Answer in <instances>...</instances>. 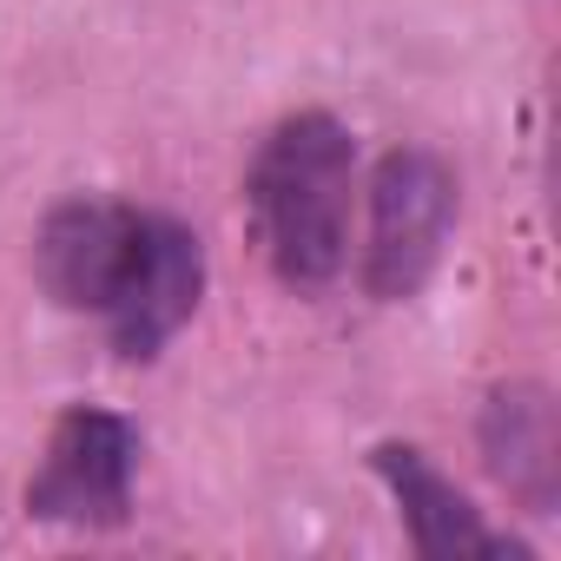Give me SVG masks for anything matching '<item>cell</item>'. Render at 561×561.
<instances>
[{
	"label": "cell",
	"mask_w": 561,
	"mask_h": 561,
	"mask_svg": "<svg viewBox=\"0 0 561 561\" xmlns=\"http://www.w3.org/2000/svg\"><path fill=\"white\" fill-rule=\"evenodd\" d=\"M139 430L119 410H67L27 482V515L54 528H119L133 515Z\"/></svg>",
	"instance_id": "277c9868"
},
{
	"label": "cell",
	"mask_w": 561,
	"mask_h": 561,
	"mask_svg": "<svg viewBox=\"0 0 561 561\" xmlns=\"http://www.w3.org/2000/svg\"><path fill=\"white\" fill-rule=\"evenodd\" d=\"M456 231V172L430 146H397L370 172V238H364V291L377 305L416 298L443 244Z\"/></svg>",
	"instance_id": "3957f363"
},
{
	"label": "cell",
	"mask_w": 561,
	"mask_h": 561,
	"mask_svg": "<svg viewBox=\"0 0 561 561\" xmlns=\"http://www.w3.org/2000/svg\"><path fill=\"white\" fill-rule=\"evenodd\" d=\"M476 443H482L489 476L515 495V508L554 515V502H561V423H554V397L541 383L489 390Z\"/></svg>",
	"instance_id": "8992f818"
},
{
	"label": "cell",
	"mask_w": 561,
	"mask_h": 561,
	"mask_svg": "<svg viewBox=\"0 0 561 561\" xmlns=\"http://www.w3.org/2000/svg\"><path fill=\"white\" fill-rule=\"evenodd\" d=\"M34 277L60 311L100 318L126 364H152L205 298V244L165 211L67 198L41 218Z\"/></svg>",
	"instance_id": "6da1fadb"
},
{
	"label": "cell",
	"mask_w": 561,
	"mask_h": 561,
	"mask_svg": "<svg viewBox=\"0 0 561 561\" xmlns=\"http://www.w3.org/2000/svg\"><path fill=\"white\" fill-rule=\"evenodd\" d=\"M370 469H377V482L390 489V502H397V515H403L416 554H430V561L515 554V561H522V548H515L508 535H495V528L482 522V508H476L416 443H377V449H370Z\"/></svg>",
	"instance_id": "5b68a950"
},
{
	"label": "cell",
	"mask_w": 561,
	"mask_h": 561,
	"mask_svg": "<svg viewBox=\"0 0 561 561\" xmlns=\"http://www.w3.org/2000/svg\"><path fill=\"white\" fill-rule=\"evenodd\" d=\"M351 185H357V139L331 113H291L257 139L244 172V211L277 285L324 291L344 271Z\"/></svg>",
	"instance_id": "7a4b0ae2"
}]
</instances>
